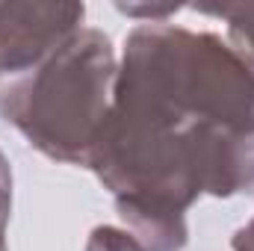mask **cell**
<instances>
[{"instance_id": "obj_8", "label": "cell", "mask_w": 254, "mask_h": 251, "mask_svg": "<svg viewBox=\"0 0 254 251\" xmlns=\"http://www.w3.org/2000/svg\"><path fill=\"white\" fill-rule=\"evenodd\" d=\"M231 249L234 251H254V219L246 225V228H240V231L234 234Z\"/></svg>"}, {"instance_id": "obj_5", "label": "cell", "mask_w": 254, "mask_h": 251, "mask_svg": "<svg viewBox=\"0 0 254 251\" xmlns=\"http://www.w3.org/2000/svg\"><path fill=\"white\" fill-rule=\"evenodd\" d=\"M86 251H145L133 234H127L122 228H113V225H101L89 234V243Z\"/></svg>"}, {"instance_id": "obj_7", "label": "cell", "mask_w": 254, "mask_h": 251, "mask_svg": "<svg viewBox=\"0 0 254 251\" xmlns=\"http://www.w3.org/2000/svg\"><path fill=\"white\" fill-rule=\"evenodd\" d=\"M119 9L125 15H133V18H148V24H166L169 15L181 12V6H130V3H119Z\"/></svg>"}, {"instance_id": "obj_2", "label": "cell", "mask_w": 254, "mask_h": 251, "mask_svg": "<svg viewBox=\"0 0 254 251\" xmlns=\"http://www.w3.org/2000/svg\"><path fill=\"white\" fill-rule=\"evenodd\" d=\"M116 80L110 36L80 27L39 68L0 92V116L48 160L89 166L113 110Z\"/></svg>"}, {"instance_id": "obj_1", "label": "cell", "mask_w": 254, "mask_h": 251, "mask_svg": "<svg viewBox=\"0 0 254 251\" xmlns=\"http://www.w3.org/2000/svg\"><path fill=\"white\" fill-rule=\"evenodd\" d=\"M113 107L172 130H254V60L216 33L139 24L125 39Z\"/></svg>"}, {"instance_id": "obj_4", "label": "cell", "mask_w": 254, "mask_h": 251, "mask_svg": "<svg viewBox=\"0 0 254 251\" xmlns=\"http://www.w3.org/2000/svg\"><path fill=\"white\" fill-rule=\"evenodd\" d=\"M201 15H216L228 24V42L254 60V3H201Z\"/></svg>"}, {"instance_id": "obj_3", "label": "cell", "mask_w": 254, "mask_h": 251, "mask_svg": "<svg viewBox=\"0 0 254 251\" xmlns=\"http://www.w3.org/2000/svg\"><path fill=\"white\" fill-rule=\"evenodd\" d=\"M86 6L65 0H6L0 3V80L30 74L83 24Z\"/></svg>"}, {"instance_id": "obj_6", "label": "cell", "mask_w": 254, "mask_h": 251, "mask_svg": "<svg viewBox=\"0 0 254 251\" xmlns=\"http://www.w3.org/2000/svg\"><path fill=\"white\" fill-rule=\"evenodd\" d=\"M12 216V169L0 151V251H6V225Z\"/></svg>"}]
</instances>
